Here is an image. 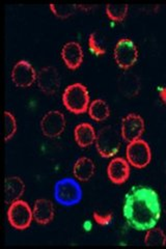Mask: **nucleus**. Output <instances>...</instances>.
Here are the masks:
<instances>
[{
    "instance_id": "obj_1",
    "label": "nucleus",
    "mask_w": 166,
    "mask_h": 249,
    "mask_svg": "<svg viewBox=\"0 0 166 249\" xmlns=\"http://www.w3.org/2000/svg\"><path fill=\"white\" fill-rule=\"evenodd\" d=\"M161 212L159 196L151 187L133 186L126 194L123 215L132 229L141 231L155 228Z\"/></svg>"
},
{
    "instance_id": "obj_2",
    "label": "nucleus",
    "mask_w": 166,
    "mask_h": 249,
    "mask_svg": "<svg viewBox=\"0 0 166 249\" xmlns=\"http://www.w3.org/2000/svg\"><path fill=\"white\" fill-rule=\"evenodd\" d=\"M62 103L69 111L75 114H82L89 110V90L81 83L71 84L62 93Z\"/></svg>"
},
{
    "instance_id": "obj_3",
    "label": "nucleus",
    "mask_w": 166,
    "mask_h": 249,
    "mask_svg": "<svg viewBox=\"0 0 166 249\" xmlns=\"http://www.w3.org/2000/svg\"><path fill=\"white\" fill-rule=\"evenodd\" d=\"M122 134L117 128L113 126H106L102 128L97 134L96 149L103 158H111L121 149Z\"/></svg>"
},
{
    "instance_id": "obj_4",
    "label": "nucleus",
    "mask_w": 166,
    "mask_h": 249,
    "mask_svg": "<svg viewBox=\"0 0 166 249\" xmlns=\"http://www.w3.org/2000/svg\"><path fill=\"white\" fill-rule=\"evenodd\" d=\"M54 198L58 204L71 207L75 206L82 199L81 186L73 178H64L55 183Z\"/></svg>"
},
{
    "instance_id": "obj_5",
    "label": "nucleus",
    "mask_w": 166,
    "mask_h": 249,
    "mask_svg": "<svg viewBox=\"0 0 166 249\" xmlns=\"http://www.w3.org/2000/svg\"><path fill=\"white\" fill-rule=\"evenodd\" d=\"M7 219L14 229L24 231L30 227L34 219V212L26 201L18 199L10 205Z\"/></svg>"
},
{
    "instance_id": "obj_6",
    "label": "nucleus",
    "mask_w": 166,
    "mask_h": 249,
    "mask_svg": "<svg viewBox=\"0 0 166 249\" xmlns=\"http://www.w3.org/2000/svg\"><path fill=\"white\" fill-rule=\"evenodd\" d=\"M126 156H127L129 164L133 167L145 168L151 163L152 151L148 142L139 138L128 143Z\"/></svg>"
},
{
    "instance_id": "obj_7",
    "label": "nucleus",
    "mask_w": 166,
    "mask_h": 249,
    "mask_svg": "<svg viewBox=\"0 0 166 249\" xmlns=\"http://www.w3.org/2000/svg\"><path fill=\"white\" fill-rule=\"evenodd\" d=\"M114 60L123 70H128L135 65L138 58V49L130 38H121L114 47Z\"/></svg>"
},
{
    "instance_id": "obj_8",
    "label": "nucleus",
    "mask_w": 166,
    "mask_h": 249,
    "mask_svg": "<svg viewBox=\"0 0 166 249\" xmlns=\"http://www.w3.org/2000/svg\"><path fill=\"white\" fill-rule=\"evenodd\" d=\"M145 129V121L139 114L129 113L122 120L121 134L125 142H131L139 139Z\"/></svg>"
},
{
    "instance_id": "obj_9",
    "label": "nucleus",
    "mask_w": 166,
    "mask_h": 249,
    "mask_svg": "<svg viewBox=\"0 0 166 249\" xmlns=\"http://www.w3.org/2000/svg\"><path fill=\"white\" fill-rule=\"evenodd\" d=\"M66 128V118L62 112L52 110L47 112L41 121V130L47 137L59 136Z\"/></svg>"
},
{
    "instance_id": "obj_10",
    "label": "nucleus",
    "mask_w": 166,
    "mask_h": 249,
    "mask_svg": "<svg viewBox=\"0 0 166 249\" xmlns=\"http://www.w3.org/2000/svg\"><path fill=\"white\" fill-rule=\"evenodd\" d=\"M37 77L33 65L27 60H20L12 70V80L16 87L29 88L33 85Z\"/></svg>"
},
{
    "instance_id": "obj_11",
    "label": "nucleus",
    "mask_w": 166,
    "mask_h": 249,
    "mask_svg": "<svg viewBox=\"0 0 166 249\" xmlns=\"http://www.w3.org/2000/svg\"><path fill=\"white\" fill-rule=\"evenodd\" d=\"M38 89L46 95H54L60 87V75L54 67L47 66L39 70L37 77Z\"/></svg>"
},
{
    "instance_id": "obj_12",
    "label": "nucleus",
    "mask_w": 166,
    "mask_h": 249,
    "mask_svg": "<svg viewBox=\"0 0 166 249\" xmlns=\"http://www.w3.org/2000/svg\"><path fill=\"white\" fill-rule=\"evenodd\" d=\"M107 176L115 185H122L127 182L130 176L129 162L122 157L113 158L107 166Z\"/></svg>"
},
{
    "instance_id": "obj_13",
    "label": "nucleus",
    "mask_w": 166,
    "mask_h": 249,
    "mask_svg": "<svg viewBox=\"0 0 166 249\" xmlns=\"http://www.w3.org/2000/svg\"><path fill=\"white\" fill-rule=\"evenodd\" d=\"M61 58L70 70H77L83 61V50L77 42H68L61 49Z\"/></svg>"
},
{
    "instance_id": "obj_14",
    "label": "nucleus",
    "mask_w": 166,
    "mask_h": 249,
    "mask_svg": "<svg viewBox=\"0 0 166 249\" xmlns=\"http://www.w3.org/2000/svg\"><path fill=\"white\" fill-rule=\"evenodd\" d=\"M34 219L37 223L46 225L50 223L54 218L53 202L47 198H38L34 205Z\"/></svg>"
},
{
    "instance_id": "obj_15",
    "label": "nucleus",
    "mask_w": 166,
    "mask_h": 249,
    "mask_svg": "<svg viewBox=\"0 0 166 249\" xmlns=\"http://www.w3.org/2000/svg\"><path fill=\"white\" fill-rule=\"evenodd\" d=\"M25 191V184L19 177L5 178L4 184V202L11 205L12 202L20 199Z\"/></svg>"
},
{
    "instance_id": "obj_16",
    "label": "nucleus",
    "mask_w": 166,
    "mask_h": 249,
    "mask_svg": "<svg viewBox=\"0 0 166 249\" xmlns=\"http://www.w3.org/2000/svg\"><path fill=\"white\" fill-rule=\"evenodd\" d=\"M74 137L80 147H88L96 142V130L90 123H80L74 129Z\"/></svg>"
},
{
    "instance_id": "obj_17",
    "label": "nucleus",
    "mask_w": 166,
    "mask_h": 249,
    "mask_svg": "<svg viewBox=\"0 0 166 249\" xmlns=\"http://www.w3.org/2000/svg\"><path fill=\"white\" fill-rule=\"evenodd\" d=\"M96 166L89 157H80L73 166V174L78 181L88 182L93 177Z\"/></svg>"
},
{
    "instance_id": "obj_18",
    "label": "nucleus",
    "mask_w": 166,
    "mask_h": 249,
    "mask_svg": "<svg viewBox=\"0 0 166 249\" xmlns=\"http://www.w3.org/2000/svg\"><path fill=\"white\" fill-rule=\"evenodd\" d=\"M118 88H120V90L124 96L134 97L138 93L140 85L135 76L132 74H123L118 80Z\"/></svg>"
},
{
    "instance_id": "obj_19",
    "label": "nucleus",
    "mask_w": 166,
    "mask_h": 249,
    "mask_svg": "<svg viewBox=\"0 0 166 249\" xmlns=\"http://www.w3.org/2000/svg\"><path fill=\"white\" fill-rule=\"evenodd\" d=\"M89 114L92 120L103 122L109 118L110 108L104 100L96 99L89 106Z\"/></svg>"
},
{
    "instance_id": "obj_20",
    "label": "nucleus",
    "mask_w": 166,
    "mask_h": 249,
    "mask_svg": "<svg viewBox=\"0 0 166 249\" xmlns=\"http://www.w3.org/2000/svg\"><path fill=\"white\" fill-rule=\"evenodd\" d=\"M129 6L128 4H115L110 3L106 5V14L110 20L114 22H122L127 17Z\"/></svg>"
},
{
    "instance_id": "obj_21",
    "label": "nucleus",
    "mask_w": 166,
    "mask_h": 249,
    "mask_svg": "<svg viewBox=\"0 0 166 249\" xmlns=\"http://www.w3.org/2000/svg\"><path fill=\"white\" fill-rule=\"evenodd\" d=\"M145 244L147 246H164L166 245V236L159 228L148 230L145 236Z\"/></svg>"
},
{
    "instance_id": "obj_22",
    "label": "nucleus",
    "mask_w": 166,
    "mask_h": 249,
    "mask_svg": "<svg viewBox=\"0 0 166 249\" xmlns=\"http://www.w3.org/2000/svg\"><path fill=\"white\" fill-rule=\"evenodd\" d=\"M89 49L96 56L104 55L106 53V47L103 42L102 36L98 33H92L89 37Z\"/></svg>"
},
{
    "instance_id": "obj_23",
    "label": "nucleus",
    "mask_w": 166,
    "mask_h": 249,
    "mask_svg": "<svg viewBox=\"0 0 166 249\" xmlns=\"http://www.w3.org/2000/svg\"><path fill=\"white\" fill-rule=\"evenodd\" d=\"M76 4H50L51 12L59 19H66L72 16L77 10Z\"/></svg>"
},
{
    "instance_id": "obj_24",
    "label": "nucleus",
    "mask_w": 166,
    "mask_h": 249,
    "mask_svg": "<svg viewBox=\"0 0 166 249\" xmlns=\"http://www.w3.org/2000/svg\"><path fill=\"white\" fill-rule=\"evenodd\" d=\"M4 124H5V134L4 140L9 142L10 139L13 138L16 131H17V121H16L15 116L12 112L5 111L4 112Z\"/></svg>"
},
{
    "instance_id": "obj_25",
    "label": "nucleus",
    "mask_w": 166,
    "mask_h": 249,
    "mask_svg": "<svg viewBox=\"0 0 166 249\" xmlns=\"http://www.w3.org/2000/svg\"><path fill=\"white\" fill-rule=\"evenodd\" d=\"M92 217L94 221H96L101 227H107L110 223L112 222L113 219V214L111 212L109 213H105V214H101L97 211H93L92 213Z\"/></svg>"
},
{
    "instance_id": "obj_26",
    "label": "nucleus",
    "mask_w": 166,
    "mask_h": 249,
    "mask_svg": "<svg viewBox=\"0 0 166 249\" xmlns=\"http://www.w3.org/2000/svg\"><path fill=\"white\" fill-rule=\"evenodd\" d=\"M158 91H159V97L162 101V103L166 105V88H159L158 89Z\"/></svg>"
}]
</instances>
